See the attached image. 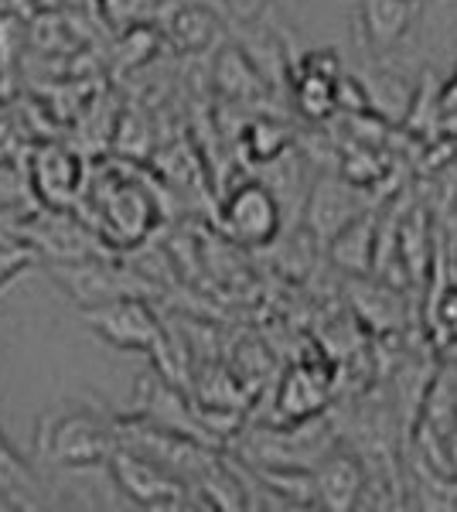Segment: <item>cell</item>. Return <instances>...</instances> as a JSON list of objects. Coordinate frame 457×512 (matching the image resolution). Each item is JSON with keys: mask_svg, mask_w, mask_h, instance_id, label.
<instances>
[{"mask_svg": "<svg viewBox=\"0 0 457 512\" xmlns=\"http://www.w3.org/2000/svg\"><path fill=\"white\" fill-rule=\"evenodd\" d=\"M311 475H314V492H318L321 509L348 512L359 506L365 472L348 451H328L324 458L314 461Z\"/></svg>", "mask_w": 457, "mask_h": 512, "instance_id": "cell-8", "label": "cell"}, {"mask_svg": "<svg viewBox=\"0 0 457 512\" xmlns=\"http://www.w3.org/2000/svg\"><path fill=\"white\" fill-rule=\"evenodd\" d=\"M376 239V219L359 216L355 222H348L335 239H328L331 260L345 267L348 274H369L372 263H376Z\"/></svg>", "mask_w": 457, "mask_h": 512, "instance_id": "cell-11", "label": "cell"}, {"mask_svg": "<svg viewBox=\"0 0 457 512\" xmlns=\"http://www.w3.org/2000/svg\"><path fill=\"white\" fill-rule=\"evenodd\" d=\"M246 147H249V154H253L256 161H273L277 154H284L287 147H290V130L284 127V123H277V120H270V117H260V120H253L246 127Z\"/></svg>", "mask_w": 457, "mask_h": 512, "instance_id": "cell-16", "label": "cell"}, {"mask_svg": "<svg viewBox=\"0 0 457 512\" xmlns=\"http://www.w3.org/2000/svg\"><path fill=\"white\" fill-rule=\"evenodd\" d=\"M215 89L229 99H256L267 89V79L243 48H226L215 62Z\"/></svg>", "mask_w": 457, "mask_h": 512, "instance_id": "cell-12", "label": "cell"}, {"mask_svg": "<svg viewBox=\"0 0 457 512\" xmlns=\"http://www.w3.org/2000/svg\"><path fill=\"white\" fill-rule=\"evenodd\" d=\"M38 458L48 468H72V465H99L116 448L113 420L93 410H62L45 414L35 431Z\"/></svg>", "mask_w": 457, "mask_h": 512, "instance_id": "cell-1", "label": "cell"}, {"mask_svg": "<svg viewBox=\"0 0 457 512\" xmlns=\"http://www.w3.org/2000/svg\"><path fill=\"white\" fill-rule=\"evenodd\" d=\"M324 400H328V393H324V383L311 376V369H290L287 379L280 383V414L287 420H294V424H304V420H314L321 414Z\"/></svg>", "mask_w": 457, "mask_h": 512, "instance_id": "cell-13", "label": "cell"}, {"mask_svg": "<svg viewBox=\"0 0 457 512\" xmlns=\"http://www.w3.org/2000/svg\"><path fill=\"white\" fill-rule=\"evenodd\" d=\"M222 222H226L229 236L246 246H267L277 239L284 209H280L277 195L263 181H243L236 185L222 205Z\"/></svg>", "mask_w": 457, "mask_h": 512, "instance_id": "cell-4", "label": "cell"}, {"mask_svg": "<svg viewBox=\"0 0 457 512\" xmlns=\"http://www.w3.org/2000/svg\"><path fill=\"white\" fill-rule=\"evenodd\" d=\"M417 0H362L359 31L372 52H393L417 24Z\"/></svg>", "mask_w": 457, "mask_h": 512, "instance_id": "cell-7", "label": "cell"}, {"mask_svg": "<svg viewBox=\"0 0 457 512\" xmlns=\"http://www.w3.org/2000/svg\"><path fill=\"white\" fill-rule=\"evenodd\" d=\"M297 103H301L307 117H328L338 103V82L314 76V72H301V79H297Z\"/></svg>", "mask_w": 457, "mask_h": 512, "instance_id": "cell-17", "label": "cell"}, {"mask_svg": "<svg viewBox=\"0 0 457 512\" xmlns=\"http://www.w3.org/2000/svg\"><path fill=\"white\" fill-rule=\"evenodd\" d=\"M103 219L116 233V239L137 243L154 226V202L137 181L116 178L103 195Z\"/></svg>", "mask_w": 457, "mask_h": 512, "instance_id": "cell-9", "label": "cell"}, {"mask_svg": "<svg viewBox=\"0 0 457 512\" xmlns=\"http://www.w3.org/2000/svg\"><path fill=\"white\" fill-rule=\"evenodd\" d=\"M106 18L120 28H134V24H144L154 14L157 0H103Z\"/></svg>", "mask_w": 457, "mask_h": 512, "instance_id": "cell-19", "label": "cell"}, {"mask_svg": "<svg viewBox=\"0 0 457 512\" xmlns=\"http://www.w3.org/2000/svg\"><path fill=\"white\" fill-rule=\"evenodd\" d=\"M219 35V18L212 7L205 4H185L171 14L168 21V38L181 52H205Z\"/></svg>", "mask_w": 457, "mask_h": 512, "instance_id": "cell-14", "label": "cell"}, {"mask_svg": "<svg viewBox=\"0 0 457 512\" xmlns=\"http://www.w3.org/2000/svg\"><path fill=\"white\" fill-rule=\"evenodd\" d=\"M273 0H226L229 14L236 18L239 24H256L263 18V14L270 11Z\"/></svg>", "mask_w": 457, "mask_h": 512, "instance_id": "cell-20", "label": "cell"}, {"mask_svg": "<svg viewBox=\"0 0 457 512\" xmlns=\"http://www.w3.org/2000/svg\"><path fill=\"white\" fill-rule=\"evenodd\" d=\"M35 185L48 202H65L79 188V164L62 147H45L35 161Z\"/></svg>", "mask_w": 457, "mask_h": 512, "instance_id": "cell-15", "label": "cell"}, {"mask_svg": "<svg viewBox=\"0 0 457 512\" xmlns=\"http://www.w3.org/2000/svg\"><path fill=\"white\" fill-rule=\"evenodd\" d=\"M38 260V253L28 243H11V239H0V291L11 284L14 277H21L24 270H31Z\"/></svg>", "mask_w": 457, "mask_h": 512, "instance_id": "cell-18", "label": "cell"}, {"mask_svg": "<svg viewBox=\"0 0 457 512\" xmlns=\"http://www.w3.org/2000/svg\"><path fill=\"white\" fill-rule=\"evenodd\" d=\"M79 318L103 342H110L113 349L123 352H151L164 332L161 321L151 311V304L137 294L113 297V301L93 304V308H79Z\"/></svg>", "mask_w": 457, "mask_h": 512, "instance_id": "cell-2", "label": "cell"}, {"mask_svg": "<svg viewBox=\"0 0 457 512\" xmlns=\"http://www.w3.org/2000/svg\"><path fill=\"white\" fill-rule=\"evenodd\" d=\"M38 256H55V260H82V256H96L93 253V236L72 219L62 216H48L45 222H35L31 236L24 239Z\"/></svg>", "mask_w": 457, "mask_h": 512, "instance_id": "cell-10", "label": "cell"}, {"mask_svg": "<svg viewBox=\"0 0 457 512\" xmlns=\"http://www.w3.org/2000/svg\"><path fill=\"white\" fill-rule=\"evenodd\" d=\"M359 216H365V205L359 198V185H352L348 178L321 175L307 188V229L321 243L335 239L348 222H355Z\"/></svg>", "mask_w": 457, "mask_h": 512, "instance_id": "cell-6", "label": "cell"}, {"mask_svg": "<svg viewBox=\"0 0 457 512\" xmlns=\"http://www.w3.org/2000/svg\"><path fill=\"white\" fill-rule=\"evenodd\" d=\"M48 274L55 277V284L62 287L79 308H93V304L113 301V297L137 294L134 284H127V274H120L110 263L96 260V256H82V260H55L48 267Z\"/></svg>", "mask_w": 457, "mask_h": 512, "instance_id": "cell-5", "label": "cell"}, {"mask_svg": "<svg viewBox=\"0 0 457 512\" xmlns=\"http://www.w3.org/2000/svg\"><path fill=\"white\" fill-rule=\"evenodd\" d=\"M110 472L116 478V485L123 489V495L130 499V506L140 509H181L185 499L191 495V485L185 478L164 472L161 465L140 458V454L127 451L116 444L113 454L106 458Z\"/></svg>", "mask_w": 457, "mask_h": 512, "instance_id": "cell-3", "label": "cell"}]
</instances>
